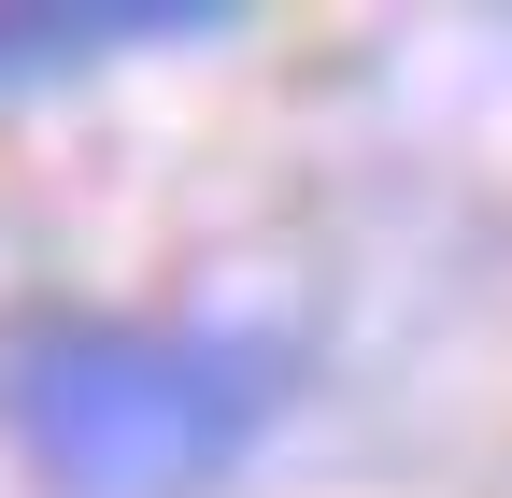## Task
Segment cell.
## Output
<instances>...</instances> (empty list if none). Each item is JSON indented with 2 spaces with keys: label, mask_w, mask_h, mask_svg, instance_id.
Instances as JSON below:
<instances>
[{
  "label": "cell",
  "mask_w": 512,
  "mask_h": 498,
  "mask_svg": "<svg viewBox=\"0 0 512 498\" xmlns=\"http://www.w3.org/2000/svg\"><path fill=\"white\" fill-rule=\"evenodd\" d=\"M299 399V328H157V314H43L0 356V413L57 498H200Z\"/></svg>",
  "instance_id": "obj_1"
},
{
  "label": "cell",
  "mask_w": 512,
  "mask_h": 498,
  "mask_svg": "<svg viewBox=\"0 0 512 498\" xmlns=\"http://www.w3.org/2000/svg\"><path fill=\"white\" fill-rule=\"evenodd\" d=\"M228 0H114V15H0V86H57V72H100V57H143V43H214Z\"/></svg>",
  "instance_id": "obj_2"
}]
</instances>
